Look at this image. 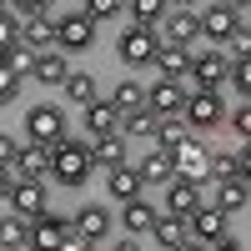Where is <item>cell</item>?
I'll list each match as a JSON object with an SVG mask.
<instances>
[{
    "label": "cell",
    "mask_w": 251,
    "mask_h": 251,
    "mask_svg": "<svg viewBox=\"0 0 251 251\" xmlns=\"http://www.w3.org/2000/svg\"><path fill=\"white\" fill-rule=\"evenodd\" d=\"M91 171H96V161H91V146H80V141H60V146H50V176H55V186H66V191H80V186L91 181Z\"/></svg>",
    "instance_id": "1"
},
{
    "label": "cell",
    "mask_w": 251,
    "mask_h": 251,
    "mask_svg": "<svg viewBox=\"0 0 251 251\" xmlns=\"http://www.w3.org/2000/svg\"><path fill=\"white\" fill-rule=\"evenodd\" d=\"M221 121H226L221 91H186V106H181V126L186 131H211Z\"/></svg>",
    "instance_id": "2"
},
{
    "label": "cell",
    "mask_w": 251,
    "mask_h": 251,
    "mask_svg": "<svg viewBox=\"0 0 251 251\" xmlns=\"http://www.w3.org/2000/svg\"><path fill=\"white\" fill-rule=\"evenodd\" d=\"M241 10H246V5H226V0H216V5H206V10H196L201 35L216 40V46H231V35L241 30Z\"/></svg>",
    "instance_id": "3"
},
{
    "label": "cell",
    "mask_w": 251,
    "mask_h": 251,
    "mask_svg": "<svg viewBox=\"0 0 251 251\" xmlns=\"http://www.w3.org/2000/svg\"><path fill=\"white\" fill-rule=\"evenodd\" d=\"M25 131H30V146H60L66 141V111L60 106H30Z\"/></svg>",
    "instance_id": "4"
},
{
    "label": "cell",
    "mask_w": 251,
    "mask_h": 251,
    "mask_svg": "<svg viewBox=\"0 0 251 251\" xmlns=\"http://www.w3.org/2000/svg\"><path fill=\"white\" fill-rule=\"evenodd\" d=\"M96 46V25L86 20V10H66L55 20V50L71 55V50H91Z\"/></svg>",
    "instance_id": "5"
},
{
    "label": "cell",
    "mask_w": 251,
    "mask_h": 251,
    "mask_svg": "<svg viewBox=\"0 0 251 251\" xmlns=\"http://www.w3.org/2000/svg\"><path fill=\"white\" fill-rule=\"evenodd\" d=\"M181 106H186V86H176V80L146 86V111H151L156 121H181Z\"/></svg>",
    "instance_id": "6"
},
{
    "label": "cell",
    "mask_w": 251,
    "mask_h": 251,
    "mask_svg": "<svg viewBox=\"0 0 251 251\" xmlns=\"http://www.w3.org/2000/svg\"><path fill=\"white\" fill-rule=\"evenodd\" d=\"M191 86L196 91H221L226 86V55L221 50H191Z\"/></svg>",
    "instance_id": "7"
},
{
    "label": "cell",
    "mask_w": 251,
    "mask_h": 251,
    "mask_svg": "<svg viewBox=\"0 0 251 251\" xmlns=\"http://www.w3.org/2000/svg\"><path fill=\"white\" fill-rule=\"evenodd\" d=\"M71 241V221L66 216H55V211H40L30 221V251H60Z\"/></svg>",
    "instance_id": "8"
},
{
    "label": "cell",
    "mask_w": 251,
    "mask_h": 251,
    "mask_svg": "<svg viewBox=\"0 0 251 251\" xmlns=\"http://www.w3.org/2000/svg\"><path fill=\"white\" fill-rule=\"evenodd\" d=\"M116 50H121L126 66H151L156 50H161V35H156V30H136V25H131V30L116 40Z\"/></svg>",
    "instance_id": "9"
},
{
    "label": "cell",
    "mask_w": 251,
    "mask_h": 251,
    "mask_svg": "<svg viewBox=\"0 0 251 251\" xmlns=\"http://www.w3.org/2000/svg\"><path fill=\"white\" fill-rule=\"evenodd\" d=\"M186 236L216 246L221 236H231V231H226V211H216V206H196V211L186 216Z\"/></svg>",
    "instance_id": "10"
},
{
    "label": "cell",
    "mask_w": 251,
    "mask_h": 251,
    "mask_svg": "<svg viewBox=\"0 0 251 251\" xmlns=\"http://www.w3.org/2000/svg\"><path fill=\"white\" fill-rule=\"evenodd\" d=\"M40 211H46V181H15V191H10V216L35 221Z\"/></svg>",
    "instance_id": "11"
},
{
    "label": "cell",
    "mask_w": 251,
    "mask_h": 251,
    "mask_svg": "<svg viewBox=\"0 0 251 251\" xmlns=\"http://www.w3.org/2000/svg\"><path fill=\"white\" fill-rule=\"evenodd\" d=\"M196 206H201V186H196V181H186V176H176L171 186H166V206H161L166 216H181V221H186V216L196 211Z\"/></svg>",
    "instance_id": "12"
},
{
    "label": "cell",
    "mask_w": 251,
    "mask_h": 251,
    "mask_svg": "<svg viewBox=\"0 0 251 251\" xmlns=\"http://www.w3.org/2000/svg\"><path fill=\"white\" fill-rule=\"evenodd\" d=\"M71 236H80V241H106L111 236V211H106V206H80L75 221H71Z\"/></svg>",
    "instance_id": "13"
},
{
    "label": "cell",
    "mask_w": 251,
    "mask_h": 251,
    "mask_svg": "<svg viewBox=\"0 0 251 251\" xmlns=\"http://www.w3.org/2000/svg\"><path fill=\"white\" fill-rule=\"evenodd\" d=\"M206 176H216V181H246V176H251V151L241 146V156H236V151L206 156Z\"/></svg>",
    "instance_id": "14"
},
{
    "label": "cell",
    "mask_w": 251,
    "mask_h": 251,
    "mask_svg": "<svg viewBox=\"0 0 251 251\" xmlns=\"http://www.w3.org/2000/svg\"><path fill=\"white\" fill-rule=\"evenodd\" d=\"M46 171H50V146H20L15 181H46Z\"/></svg>",
    "instance_id": "15"
},
{
    "label": "cell",
    "mask_w": 251,
    "mask_h": 251,
    "mask_svg": "<svg viewBox=\"0 0 251 251\" xmlns=\"http://www.w3.org/2000/svg\"><path fill=\"white\" fill-rule=\"evenodd\" d=\"M20 46H25L30 55H46V50H55V20H50V15L25 20V25H20Z\"/></svg>",
    "instance_id": "16"
},
{
    "label": "cell",
    "mask_w": 251,
    "mask_h": 251,
    "mask_svg": "<svg viewBox=\"0 0 251 251\" xmlns=\"http://www.w3.org/2000/svg\"><path fill=\"white\" fill-rule=\"evenodd\" d=\"M166 35H171L176 50H191L196 40H201V20H196V10H176V15H166Z\"/></svg>",
    "instance_id": "17"
},
{
    "label": "cell",
    "mask_w": 251,
    "mask_h": 251,
    "mask_svg": "<svg viewBox=\"0 0 251 251\" xmlns=\"http://www.w3.org/2000/svg\"><path fill=\"white\" fill-rule=\"evenodd\" d=\"M156 216H161V211H156L146 196H136V201H126V206H121V226H126L131 236H146V231L156 226Z\"/></svg>",
    "instance_id": "18"
},
{
    "label": "cell",
    "mask_w": 251,
    "mask_h": 251,
    "mask_svg": "<svg viewBox=\"0 0 251 251\" xmlns=\"http://www.w3.org/2000/svg\"><path fill=\"white\" fill-rule=\"evenodd\" d=\"M141 181L146 186H171L176 181V151H151L141 161Z\"/></svg>",
    "instance_id": "19"
},
{
    "label": "cell",
    "mask_w": 251,
    "mask_h": 251,
    "mask_svg": "<svg viewBox=\"0 0 251 251\" xmlns=\"http://www.w3.org/2000/svg\"><path fill=\"white\" fill-rule=\"evenodd\" d=\"M91 161L106 166V171H116V166H126V136L111 131V136H96L91 141Z\"/></svg>",
    "instance_id": "20"
},
{
    "label": "cell",
    "mask_w": 251,
    "mask_h": 251,
    "mask_svg": "<svg viewBox=\"0 0 251 251\" xmlns=\"http://www.w3.org/2000/svg\"><path fill=\"white\" fill-rule=\"evenodd\" d=\"M66 75H71V55H60V50H46V55H35V75L40 86H66Z\"/></svg>",
    "instance_id": "21"
},
{
    "label": "cell",
    "mask_w": 251,
    "mask_h": 251,
    "mask_svg": "<svg viewBox=\"0 0 251 251\" xmlns=\"http://www.w3.org/2000/svg\"><path fill=\"white\" fill-rule=\"evenodd\" d=\"M151 66L161 71V80H176V86H181V80H186V71H191V50H176V46H161Z\"/></svg>",
    "instance_id": "22"
},
{
    "label": "cell",
    "mask_w": 251,
    "mask_h": 251,
    "mask_svg": "<svg viewBox=\"0 0 251 251\" xmlns=\"http://www.w3.org/2000/svg\"><path fill=\"white\" fill-rule=\"evenodd\" d=\"M111 111H116V116H136V111H146V86H141V80H116Z\"/></svg>",
    "instance_id": "23"
},
{
    "label": "cell",
    "mask_w": 251,
    "mask_h": 251,
    "mask_svg": "<svg viewBox=\"0 0 251 251\" xmlns=\"http://www.w3.org/2000/svg\"><path fill=\"white\" fill-rule=\"evenodd\" d=\"M141 186H146V181H141V171H131V166H116V171L106 176V191H111L121 206H126V201H136V196H141Z\"/></svg>",
    "instance_id": "24"
},
{
    "label": "cell",
    "mask_w": 251,
    "mask_h": 251,
    "mask_svg": "<svg viewBox=\"0 0 251 251\" xmlns=\"http://www.w3.org/2000/svg\"><path fill=\"white\" fill-rule=\"evenodd\" d=\"M0 251H30V221L0 216Z\"/></svg>",
    "instance_id": "25"
},
{
    "label": "cell",
    "mask_w": 251,
    "mask_h": 251,
    "mask_svg": "<svg viewBox=\"0 0 251 251\" xmlns=\"http://www.w3.org/2000/svg\"><path fill=\"white\" fill-rule=\"evenodd\" d=\"M86 131H91V136H111V131H121V116L111 111V100H91V106H86Z\"/></svg>",
    "instance_id": "26"
},
{
    "label": "cell",
    "mask_w": 251,
    "mask_h": 251,
    "mask_svg": "<svg viewBox=\"0 0 251 251\" xmlns=\"http://www.w3.org/2000/svg\"><path fill=\"white\" fill-rule=\"evenodd\" d=\"M151 236H156V246H161V251H176V246L186 241V221L161 211V216H156V226H151Z\"/></svg>",
    "instance_id": "27"
},
{
    "label": "cell",
    "mask_w": 251,
    "mask_h": 251,
    "mask_svg": "<svg viewBox=\"0 0 251 251\" xmlns=\"http://www.w3.org/2000/svg\"><path fill=\"white\" fill-rule=\"evenodd\" d=\"M126 10H131L136 30H156L161 20H166V10H171V5H166V0H131V5H126Z\"/></svg>",
    "instance_id": "28"
},
{
    "label": "cell",
    "mask_w": 251,
    "mask_h": 251,
    "mask_svg": "<svg viewBox=\"0 0 251 251\" xmlns=\"http://www.w3.org/2000/svg\"><path fill=\"white\" fill-rule=\"evenodd\" d=\"M246 201H251V186L246 181H221V191H216V211H246Z\"/></svg>",
    "instance_id": "29"
},
{
    "label": "cell",
    "mask_w": 251,
    "mask_h": 251,
    "mask_svg": "<svg viewBox=\"0 0 251 251\" xmlns=\"http://www.w3.org/2000/svg\"><path fill=\"white\" fill-rule=\"evenodd\" d=\"M60 91H66L71 100H80V106H91V100H100V96H96V75H91V71H71Z\"/></svg>",
    "instance_id": "30"
},
{
    "label": "cell",
    "mask_w": 251,
    "mask_h": 251,
    "mask_svg": "<svg viewBox=\"0 0 251 251\" xmlns=\"http://www.w3.org/2000/svg\"><path fill=\"white\" fill-rule=\"evenodd\" d=\"M151 141H161V151H181V146H186V141H191V131H186V126H181V121H161Z\"/></svg>",
    "instance_id": "31"
},
{
    "label": "cell",
    "mask_w": 251,
    "mask_h": 251,
    "mask_svg": "<svg viewBox=\"0 0 251 251\" xmlns=\"http://www.w3.org/2000/svg\"><path fill=\"white\" fill-rule=\"evenodd\" d=\"M156 116L151 111H136V116H121V136H156Z\"/></svg>",
    "instance_id": "32"
},
{
    "label": "cell",
    "mask_w": 251,
    "mask_h": 251,
    "mask_svg": "<svg viewBox=\"0 0 251 251\" xmlns=\"http://www.w3.org/2000/svg\"><path fill=\"white\" fill-rule=\"evenodd\" d=\"M80 10H86V20H91V25H100V20H116L126 5H121V0H86Z\"/></svg>",
    "instance_id": "33"
},
{
    "label": "cell",
    "mask_w": 251,
    "mask_h": 251,
    "mask_svg": "<svg viewBox=\"0 0 251 251\" xmlns=\"http://www.w3.org/2000/svg\"><path fill=\"white\" fill-rule=\"evenodd\" d=\"M0 60H5V66H10V71H15L20 80H25V75H35V55H30L25 46H10V50L0 55Z\"/></svg>",
    "instance_id": "34"
},
{
    "label": "cell",
    "mask_w": 251,
    "mask_h": 251,
    "mask_svg": "<svg viewBox=\"0 0 251 251\" xmlns=\"http://www.w3.org/2000/svg\"><path fill=\"white\" fill-rule=\"evenodd\" d=\"M10 46H20V20L10 10H0V55H5Z\"/></svg>",
    "instance_id": "35"
},
{
    "label": "cell",
    "mask_w": 251,
    "mask_h": 251,
    "mask_svg": "<svg viewBox=\"0 0 251 251\" xmlns=\"http://www.w3.org/2000/svg\"><path fill=\"white\" fill-rule=\"evenodd\" d=\"M226 80L241 91V100H246V91H251V60H236V66H226Z\"/></svg>",
    "instance_id": "36"
},
{
    "label": "cell",
    "mask_w": 251,
    "mask_h": 251,
    "mask_svg": "<svg viewBox=\"0 0 251 251\" xmlns=\"http://www.w3.org/2000/svg\"><path fill=\"white\" fill-rule=\"evenodd\" d=\"M20 96V75L5 66V60H0V106H5V100H15Z\"/></svg>",
    "instance_id": "37"
},
{
    "label": "cell",
    "mask_w": 251,
    "mask_h": 251,
    "mask_svg": "<svg viewBox=\"0 0 251 251\" xmlns=\"http://www.w3.org/2000/svg\"><path fill=\"white\" fill-rule=\"evenodd\" d=\"M15 156H20V141L0 131V166H5V171H15Z\"/></svg>",
    "instance_id": "38"
},
{
    "label": "cell",
    "mask_w": 251,
    "mask_h": 251,
    "mask_svg": "<svg viewBox=\"0 0 251 251\" xmlns=\"http://www.w3.org/2000/svg\"><path fill=\"white\" fill-rule=\"evenodd\" d=\"M231 131H236V136H241V141H246V136H251V106H246V100H241V111H236V116H231Z\"/></svg>",
    "instance_id": "39"
},
{
    "label": "cell",
    "mask_w": 251,
    "mask_h": 251,
    "mask_svg": "<svg viewBox=\"0 0 251 251\" xmlns=\"http://www.w3.org/2000/svg\"><path fill=\"white\" fill-rule=\"evenodd\" d=\"M10 191H15V171L0 166V201H10Z\"/></svg>",
    "instance_id": "40"
},
{
    "label": "cell",
    "mask_w": 251,
    "mask_h": 251,
    "mask_svg": "<svg viewBox=\"0 0 251 251\" xmlns=\"http://www.w3.org/2000/svg\"><path fill=\"white\" fill-rule=\"evenodd\" d=\"M60 251H96V241H80V236H71V241L60 246Z\"/></svg>",
    "instance_id": "41"
},
{
    "label": "cell",
    "mask_w": 251,
    "mask_h": 251,
    "mask_svg": "<svg viewBox=\"0 0 251 251\" xmlns=\"http://www.w3.org/2000/svg\"><path fill=\"white\" fill-rule=\"evenodd\" d=\"M211 251H246V246H241V241H236V236H221V241H216V246H211Z\"/></svg>",
    "instance_id": "42"
},
{
    "label": "cell",
    "mask_w": 251,
    "mask_h": 251,
    "mask_svg": "<svg viewBox=\"0 0 251 251\" xmlns=\"http://www.w3.org/2000/svg\"><path fill=\"white\" fill-rule=\"evenodd\" d=\"M176 251H211V246H206V241H191V236H186V241H181Z\"/></svg>",
    "instance_id": "43"
},
{
    "label": "cell",
    "mask_w": 251,
    "mask_h": 251,
    "mask_svg": "<svg viewBox=\"0 0 251 251\" xmlns=\"http://www.w3.org/2000/svg\"><path fill=\"white\" fill-rule=\"evenodd\" d=\"M116 251H141V241H136V236H126V241H121Z\"/></svg>",
    "instance_id": "44"
}]
</instances>
